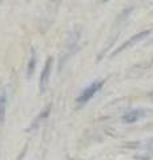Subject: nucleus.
<instances>
[{
    "label": "nucleus",
    "instance_id": "1",
    "mask_svg": "<svg viewBox=\"0 0 153 160\" xmlns=\"http://www.w3.org/2000/svg\"><path fill=\"white\" fill-rule=\"evenodd\" d=\"M103 86H104V80H96V82H93L85 89H83V92L80 93V96L76 99V102L79 104H85V103H88L98 91H100Z\"/></svg>",
    "mask_w": 153,
    "mask_h": 160
},
{
    "label": "nucleus",
    "instance_id": "2",
    "mask_svg": "<svg viewBox=\"0 0 153 160\" xmlns=\"http://www.w3.org/2000/svg\"><path fill=\"white\" fill-rule=\"evenodd\" d=\"M151 35V31H141V32H139V33H136V35H133V36H131L129 39L127 40V42H124L121 44L120 47H118L115 52H113L112 55L115 56V55H117V53H120V52H122V51H125V49H128V48H131V47H133V46H136L137 43H140L141 40H144V39H146L148 36Z\"/></svg>",
    "mask_w": 153,
    "mask_h": 160
},
{
    "label": "nucleus",
    "instance_id": "3",
    "mask_svg": "<svg viewBox=\"0 0 153 160\" xmlns=\"http://www.w3.org/2000/svg\"><path fill=\"white\" fill-rule=\"evenodd\" d=\"M52 64H53V59L48 58L47 62H45V66H44V68H43V72L40 75V82H39V88H40V92H45V89L48 87L49 79H51Z\"/></svg>",
    "mask_w": 153,
    "mask_h": 160
},
{
    "label": "nucleus",
    "instance_id": "4",
    "mask_svg": "<svg viewBox=\"0 0 153 160\" xmlns=\"http://www.w3.org/2000/svg\"><path fill=\"white\" fill-rule=\"evenodd\" d=\"M146 115H148V111H145V109H132V111H128L124 116H122V122L132 124V123L137 122V120L145 118Z\"/></svg>",
    "mask_w": 153,
    "mask_h": 160
},
{
    "label": "nucleus",
    "instance_id": "5",
    "mask_svg": "<svg viewBox=\"0 0 153 160\" xmlns=\"http://www.w3.org/2000/svg\"><path fill=\"white\" fill-rule=\"evenodd\" d=\"M6 111H7V96L6 92H0V123L4 122L6 119Z\"/></svg>",
    "mask_w": 153,
    "mask_h": 160
},
{
    "label": "nucleus",
    "instance_id": "6",
    "mask_svg": "<svg viewBox=\"0 0 153 160\" xmlns=\"http://www.w3.org/2000/svg\"><path fill=\"white\" fill-rule=\"evenodd\" d=\"M35 67H36V53H35V49L31 51V58H29V62H28V67H27V76H32L33 72H35Z\"/></svg>",
    "mask_w": 153,
    "mask_h": 160
},
{
    "label": "nucleus",
    "instance_id": "7",
    "mask_svg": "<svg viewBox=\"0 0 153 160\" xmlns=\"http://www.w3.org/2000/svg\"><path fill=\"white\" fill-rule=\"evenodd\" d=\"M151 43H153V39H152V40H151Z\"/></svg>",
    "mask_w": 153,
    "mask_h": 160
},
{
    "label": "nucleus",
    "instance_id": "8",
    "mask_svg": "<svg viewBox=\"0 0 153 160\" xmlns=\"http://www.w3.org/2000/svg\"><path fill=\"white\" fill-rule=\"evenodd\" d=\"M104 2H108V0H104Z\"/></svg>",
    "mask_w": 153,
    "mask_h": 160
}]
</instances>
